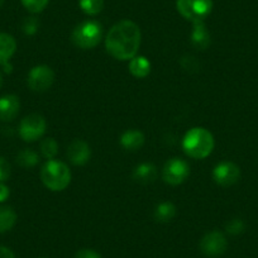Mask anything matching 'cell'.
Returning a JSON list of instances; mask_svg holds the SVG:
<instances>
[{
  "instance_id": "9",
  "label": "cell",
  "mask_w": 258,
  "mask_h": 258,
  "mask_svg": "<svg viewBox=\"0 0 258 258\" xmlns=\"http://www.w3.org/2000/svg\"><path fill=\"white\" fill-rule=\"evenodd\" d=\"M54 81V73L47 64H38L31 69L28 73L27 83L31 90L37 93H43L47 91L52 86Z\"/></svg>"
},
{
  "instance_id": "10",
  "label": "cell",
  "mask_w": 258,
  "mask_h": 258,
  "mask_svg": "<svg viewBox=\"0 0 258 258\" xmlns=\"http://www.w3.org/2000/svg\"><path fill=\"white\" fill-rule=\"evenodd\" d=\"M240 170L234 162L230 161H223L218 163L213 170V180L219 186H232L239 180Z\"/></svg>"
},
{
  "instance_id": "22",
  "label": "cell",
  "mask_w": 258,
  "mask_h": 258,
  "mask_svg": "<svg viewBox=\"0 0 258 258\" xmlns=\"http://www.w3.org/2000/svg\"><path fill=\"white\" fill-rule=\"evenodd\" d=\"M41 152L43 157H46L47 160H53L57 156V153H58V143L56 142L54 138H46L41 143Z\"/></svg>"
},
{
  "instance_id": "24",
  "label": "cell",
  "mask_w": 258,
  "mask_h": 258,
  "mask_svg": "<svg viewBox=\"0 0 258 258\" xmlns=\"http://www.w3.org/2000/svg\"><path fill=\"white\" fill-rule=\"evenodd\" d=\"M38 28L39 22L38 19L34 18V17H29V18L24 19L23 26H22V29H23V32L27 36H34V34L38 32Z\"/></svg>"
},
{
  "instance_id": "4",
  "label": "cell",
  "mask_w": 258,
  "mask_h": 258,
  "mask_svg": "<svg viewBox=\"0 0 258 258\" xmlns=\"http://www.w3.org/2000/svg\"><path fill=\"white\" fill-rule=\"evenodd\" d=\"M71 38L79 48L91 49L100 43L103 38V27L98 21H85L75 27Z\"/></svg>"
},
{
  "instance_id": "18",
  "label": "cell",
  "mask_w": 258,
  "mask_h": 258,
  "mask_svg": "<svg viewBox=\"0 0 258 258\" xmlns=\"http://www.w3.org/2000/svg\"><path fill=\"white\" fill-rule=\"evenodd\" d=\"M17 223V213L13 208L0 205V233L11 230Z\"/></svg>"
},
{
  "instance_id": "12",
  "label": "cell",
  "mask_w": 258,
  "mask_h": 258,
  "mask_svg": "<svg viewBox=\"0 0 258 258\" xmlns=\"http://www.w3.org/2000/svg\"><path fill=\"white\" fill-rule=\"evenodd\" d=\"M21 101L17 95L7 94L0 98V120L12 121L18 115Z\"/></svg>"
},
{
  "instance_id": "27",
  "label": "cell",
  "mask_w": 258,
  "mask_h": 258,
  "mask_svg": "<svg viewBox=\"0 0 258 258\" xmlns=\"http://www.w3.org/2000/svg\"><path fill=\"white\" fill-rule=\"evenodd\" d=\"M75 258H101V255L99 254L96 250L94 249H80L78 253L75 254Z\"/></svg>"
},
{
  "instance_id": "6",
  "label": "cell",
  "mask_w": 258,
  "mask_h": 258,
  "mask_svg": "<svg viewBox=\"0 0 258 258\" xmlns=\"http://www.w3.org/2000/svg\"><path fill=\"white\" fill-rule=\"evenodd\" d=\"M47 128L46 119L39 114H29L19 124V136L24 142H34L44 135Z\"/></svg>"
},
{
  "instance_id": "15",
  "label": "cell",
  "mask_w": 258,
  "mask_h": 258,
  "mask_svg": "<svg viewBox=\"0 0 258 258\" xmlns=\"http://www.w3.org/2000/svg\"><path fill=\"white\" fill-rule=\"evenodd\" d=\"M158 171L153 163L143 162L138 165L133 171V178L141 183H150L157 178Z\"/></svg>"
},
{
  "instance_id": "32",
  "label": "cell",
  "mask_w": 258,
  "mask_h": 258,
  "mask_svg": "<svg viewBox=\"0 0 258 258\" xmlns=\"http://www.w3.org/2000/svg\"><path fill=\"white\" fill-rule=\"evenodd\" d=\"M4 2H6V0H0V7L3 6V4H4Z\"/></svg>"
},
{
  "instance_id": "1",
  "label": "cell",
  "mask_w": 258,
  "mask_h": 258,
  "mask_svg": "<svg viewBox=\"0 0 258 258\" xmlns=\"http://www.w3.org/2000/svg\"><path fill=\"white\" fill-rule=\"evenodd\" d=\"M142 42V32L137 23L123 19L110 28L105 37V48L119 61H129L137 56Z\"/></svg>"
},
{
  "instance_id": "31",
  "label": "cell",
  "mask_w": 258,
  "mask_h": 258,
  "mask_svg": "<svg viewBox=\"0 0 258 258\" xmlns=\"http://www.w3.org/2000/svg\"><path fill=\"white\" fill-rule=\"evenodd\" d=\"M2 85H3V76L0 74V88H2Z\"/></svg>"
},
{
  "instance_id": "8",
  "label": "cell",
  "mask_w": 258,
  "mask_h": 258,
  "mask_svg": "<svg viewBox=\"0 0 258 258\" xmlns=\"http://www.w3.org/2000/svg\"><path fill=\"white\" fill-rule=\"evenodd\" d=\"M199 247L204 255L209 258H217L225 253L228 248V240L222 232L213 230L202 238Z\"/></svg>"
},
{
  "instance_id": "21",
  "label": "cell",
  "mask_w": 258,
  "mask_h": 258,
  "mask_svg": "<svg viewBox=\"0 0 258 258\" xmlns=\"http://www.w3.org/2000/svg\"><path fill=\"white\" fill-rule=\"evenodd\" d=\"M81 11L88 16H96L104 8V0H79Z\"/></svg>"
},
{
  "instance_id": "11",
  "label": "cell",
  "mask_w": 258,
  "mask_h": 258,
  "mask_svg": "<svg viewBox=\"0 0 258 258\" xmlns=\"http://www.w3.org/2000/svg\"><path fill=\"white\" fill-rule=\"evenodd\" d=\"M91 157L90 146L83 140H74L68 147V158L73 165L83 166Z\"/></svg>"
},
{
  "instance_id": "20",
  "label": "cell",
  "mask_w": 258,
  "mask_h": 258,
  "mask_svg": "<svg viewBox=\"0 0 258 258\" xmlns=\"http://www.w3.org/2000/svg\"><path fill=\"white\" fill-rule=\"evenodd\" d=\"M39 162V156L36 151L31 150V148H26L22 150L21 152L17 155V163L22 167H34L37 163Z\"/></svg>"
},
{
  "instance_id": "2",
  "label": "cell",
  "mask_w": 258,
  "mask_h": 258,
  "mask_svg": "<svg viewBox=\"0 0 258 258\" xmlns=\"http://www.w3.org/2000/svg\"><path fill=\"white\" fill-rule=\"evenodd\" d=\"M182 150L188 157L195 160H203L207 158L214 150V137L203 126H194L188 129L182 138Z\"/></svg>"
},
{
  "instance_id": "26",
  "label": "cell",
  "mask_w": 258,
  "mask_h": 258,
  "mask_svg": "<svg viewBox=\"0 0 258 258\" xmlns=\"http://www.w3.org/2000/svg\"><path fill=\"white\" fill-rule=\"evenodd\" d=\"M11 163H9L6 158L0 156V182H4V181L8 180V178L11 177Z\"/></svg>"
},
{
  "instance_id": "28",
  "label": "cell",
  "mask_w": 258,
  "mask_h": 258,
  "mask_svg": "<svg viewBox=\"0 0 258 258\" xmlns=\"http://www.w3.org/2000/svg\"><path fill=\"white\" fill-rule=\"evenodd\" d=\"M11 195V190L4 182H0V203H4Z\"/></svg>"
},
{
  "instance_id": "19",
  "label": "cell",
  "mask_w": 258,
  "mask_h": 258,
  "mask_svg": "<svg viewBox=\"0 0 258 258\" xmlns=\"http://www.w3.org/2000/svg\"><path fill=\"white\" fill-rule=\"evenodd\" d=\"M176 215V207L171 202H162L156 207L155 219L160 223H167Z\"/></svg>"
},
{
  "instance_id": "7",
  "label": "cell",
  "mask_w": 258,
  "mask_h": 258,
  "mask_svg": "<svg viewBox=\"0 0 258 258\" xmlns=\"http://www.w3.org/2000/svg\"><path fill=\"white\" fill-rule=\"evenodd\" d=\"M188 176H190V166L181 158H171L163 166L162 178L168 185H181L187 180Z\"/></svg>"
},
{
  "instance_id": "29",
  "label": "cell",
  "mask_w": 258,
  "mask_h": 258,
  "mask_svg": "<svg viewBox=\"0 0 258 258\" xmlns=\"http://www.w3.org/2000/svg\"><path fill=\"white\" fill-rule=\"evenodd\" d=\"M0 258H16V254L11 248L0 245Z\"/></svg>"
},
{
  "instance_id": "23",
  "label": "cell",
  "mask_w": 258,
  "mask_h": 258,
  "mask_svg": "<svg viewBox=\"0 0 258 258\" xmlns=\"http://www.w3.org/2000/svg\"><path fill=\"white\" fill-rule=\"evenodd\" d=\"M24 8L29 12V13H41L44 11L47 6H48L49 0H21Z\"/></svg>"
},
{
  "instance_id": "14",
  "label": "cell",
  "mask_w": 258,
  "mask_h": 258,
  "mask_svg": "<svg viewBox=\"0 0 258 258\" xmlns=\"http://www.w3.org/2000/svg\"><path fill=\"white\" fill-rule=\"evenodd\" d=\"M191 32V43L198 49H205L210 44V33L204 22H195Z\"/></svg>"
},
{
  "instance_id": "17",
  "label": "cell",
  "mask_w": 258,
  "mask_h": 258,
  "mask_svg": "<svg viewBox=\"0 0 258 258\" xmlns=\"http://www.w3.org/2000/svg\"><path fill=\"white\" fill-rule=\"evenodd\" d=\"M129 71L135 78L145 79L151 73V62L146 56H136L129 59Z\"/></svg>"
},
{
  "instance_id": "5",
  "label": "cell",
  "mask_w": 258,
  "mask_h": 258,
  "mask_svg": "<svg viewBox=\"0 0 258 258\" xmlns=\"http://www.w3.org/2000/svg\"><path fill=\"white\" fill-rule=\"evenodd\" d=\"M177 12L187 21L204 22L212 13L213 0H176Z\"/></svg>"
},
{
  "instance_id": "16",
  "label": "cell",
  "mask_w": 258,
  "mask_h": 258,
  "mask_svg": "<svg viewBox=\"0 0 258 258\" xmlns=\"http://www.w3.org/2000/svg\"><path fill=\"white\" fill-rule=\"evenodd\" d=\"M17 51V42L13 36L8 33H0V64L11 61Z\"/></svg>"
},
{
  "instance_id": "30",
  "label": "cell",
  "mask_w": 258,
  "mask_h": 258,
  "mask_svg": "<svg viewBox=\"0 0 258 258\" xmlns=\"http://www.w3.org/2000/svg\"><path fill=\"white\" fill-rule=\"evenodd\" d=\"M3 71H4V73H6V74H11L12 71H13V66H12L11 61L7 62V63L3 64Z\"/></svg>"
},
{
  "instance_id": "25",
  "label": "cell",
  "mask_w": 258,
  "mask_h": 258,
  "mask_svg": "<svg viewBox=\"0 0 258 258\" xmlns=\"http://www.w3.org/2000/svg\"><path fill=\"white\" fill-rule=\"evenodd\" d=\"M227 233L230 235H238L244 230V223L242 219H233L227 224Z\"/></svg>"
},
{
  "instance_id": "13",
  "label": "cell",
  "mask_w": 258,
  "mask_h": 258,
  "mask_svg": "<svg viewBox=\"0 0 258 258\" xmlns=\"http://www.w3.org/2000/svg\"><path fill=\"white\" fill-rule=\"evenodd\" d=\"M119 143L126 151H137L145 145V135L138 129H128L119 138Z\"/></svg>"
},
{
  "instance_id": "3",
  "label": "cell",
  "mask_w": 258,
  "mask_h": 258,
  "mask_svg": "<svg viewBox=\"0 0 258 258\" xmlns=\"http://www.w3.org/2000/svg\"><path fill=\"white\" fill-rule=\"evenodd\" d=\"M41 180L51 191H63L71 182V171L62 161L47 160L41 170Z\"/></svg>"
}]
</instances>
